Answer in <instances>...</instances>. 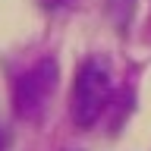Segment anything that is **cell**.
<instances>
[{
	"mask_svg": "<svg viewBox=\"0 0 151 151\" xmlns=\"http://www.w3.org/2000/svg\"><path fill=\"white\" fill-rule=\"evenodd\" d=\"M113 98V73L110 66L91 57L79 66L73 82V98H69V113H73V123L79 129H91L94 123L101 120V113L110 107Z\"/></svg>",
	"mask_w": 151,
	"mask_h": 151,
	"instance_id": "1",
	"label": "cell"
},
{
	"mask_svg": "<svg viewBox=\"0 0 151 151\" xmlns=\"http://www.w3.org/2000/svg\"><path fill=\"white\" fill-rule=\"evenodd\" d=\"M57 85H60V63L54 57H41L13 85V110H16V116L19 120H38L47 110Z\"/></svg>",
	"mask_w": 151,
	"mask_h": 151,
	"instance_id": "2",
	"label": "cell"
},
{
	"mask_svg": "<svg viewBox=\"0 0 151 151\" xmlns=\"http://www.w3.org/2000/svg\"><path fill=\"white\" fill-rule=\"evenodd\" d=\"M135 3L139 0H107V16L120 32H126V25L132 22V13H135Z\"/></svg>",
	"mask_w": 151,
	"mask_h": 151,
	"instance_id": "3",
	"label": "cell"
},
{
	"mask_svg": "<svg viewBox=\"0 0 151 151\" xmlns=\"http://www.w3.org/2000/svg\"><path fill=\"white\" fill-rule=\"evenodd\" d=\"M38 3H41L44 9H60V6H66L69 0H38Z\"/></svg>",
	"mask_w": 151,
	"mask_h": 151,
	"instance_id": "4",
	"label": "cell"
},
{
	"mask_svg": "<svg viewBox=\"0 0 151 151\" xmlns=\"http://www.w3.org/2000/svg\"><path fill=\"white\" fill-rule=\"evenodd\" d=\"M0 151H6V132L0 129Z\"/></svg>",
	"mask_w": 151,
	"mask_h": 151,
	"instance_id": "5",
	"label": "cell"
}]
</instances>
